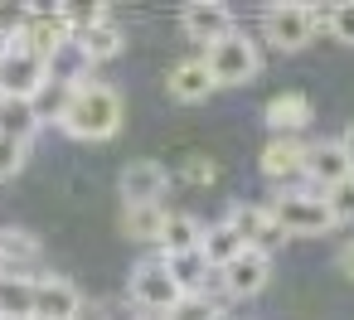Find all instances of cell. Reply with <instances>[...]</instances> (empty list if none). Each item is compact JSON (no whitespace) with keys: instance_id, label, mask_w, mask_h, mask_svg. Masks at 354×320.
<instances>
[{"instance_id":"cell-8","label":"cell","mask_w":354,"mask_h":320,"mask_svg":"<svg viewBox=\"0 0 354 320\" xmlns=\"http://www.w3.org/2000/svg\"><path fill=\"white\" fill-rule=\"evenodd\" d=\"M223 223H228V228L243 238V247L267 252V257H272V252L286 243V233L277 228V218H272V209H267V204H243V199H238V204L223 214Z\"/></svg>"},{"instance_id":"cell-26","label":"cell","mask_w":354,"mask_h":320,"mask_svg":"<svg viewBox=\"0 0 354 320\" xmlns=\"http://www.w3.org/2000/svg\"><path fill=\"white\" fill-rule=\"evenodd\" d=\"M320 30H330L339 44L354 49V0H349V6H335L330 15H320Z\"/></svg>"},{"instance_id":"cell-24","label":"cell","mask_w":354,"mask_h":320,"mask_svg":"<svg viewBox=\"0 0 354 320\" xmlns=\"http://www.w3.org/2000/svg\"><path fill=\"white\" fill-rule=\"evenodd\" d=\"M160 320H223V305H218L214 296H204V291H199V296H180Z\"/></svg>"},{"instance_id":"cell-25","label":"cell","mask_w":354,"mask_h":320,"mask_svg":"<svg viewBox=\"0 0 354 320\" xmlns=\"http://www.w3.org/2000/svg\"><path fill=\"white\" fill-rule=\"evenodd\" d=\"M325 209H330V223H354V175L325 189Z\"/></svg>"},{"instance_id":"cell-12","label":"cell","mask_w":354,"mask_h":320,"mask_svg":"<svg viewBox=\"0 0 354 320\" xmlns=\"http://www.w3.org/2000/svg\"><path fill=\"white\" fill-rule=\"evenodd\" d=\"M262 122H267V131H272V136H301V131L315 122V102H310L301 88H286V93L267 97Z\"/></svg>"},{"instance_id":"cell-22","label":"cell","mask_w":354,"mask_h":320,"mask_svg":"<svg viewBox=\"0 0 354 320\" xmlns=\"http://www.w3.org/2000/svg\"><path fill=\"white\" fill-rule=\"evenodd\" d=\"M199 252H204V262L218 272V267H228V262L243 252V238H238V233H233V228L218 218V223H209V228H204V238H199Z\"/></svg>"},{"instance_id":"cell-5","label":"cell","mask_w":354,"mask_h":320,"mask_svg":"<svg viewBox=\"0 0 354 320\" xmlns=\"http://www.w3.org/2000/svg\"><path fill=\"white\" fill-rule=\"evenodd\" d=\"M315 35H320V15H315L310 6H272V10L262 15V39H267L272 49H281V54L306 49Z\"/></svg>"},{"instance_id":"cell-4","label":"cell","mask_w":354,"mask_h":320,"mask_svg":"<svg viewBox=\"0 0 354 320\" xmlns=\"http://www.w3.org/2000/svg\"><path fill=\"white\" fill-rule=\"evenodd\" d=\"M127 296H131V305L141 310V315H165L185 291L170 281V272H165V262L160 257H141L136 267H131V276H127Z\"/></svg>"},{"instance_id":"cell-21","label":"cell","mask_w":354,"mask_h":320,"mask_svg":"<svg viewBox=\"0 0 354 320\" xmlns=\"http://www.w3.org/2000/svg\"><path fill=\"white\" fill-rule=\"evenodd\" d=\"M165 262V272H170V281L185 291V296H199L204 291V281H209V262H204V252L194 247V252H175V257H160Z\"/></svg>"},{"instance_id":"cell-31","label":"cell","mask_w":354,"mask_h":320,"mask_svg":"<svg viewBox=\"0 0 354 320\" xmlns=\"http://www.w3.org/2000/svg\"><path fill=\"white\" fill-rule=\"evenodd\" d=\"M6 49H10V39H6V35H0V59H6Z\"/></svg>"},{"instance_id":"cell-10","label":"cell","mask_w":354,"mask_h":320,"mask_svg":"<svg viewBox=\"0 0 354 320\" xmlns=\"http://www.w3.org/2000/svg\"><path fill=\"white\" fill-rule=\"evenodd\" d=\"M257 170L277 185V189H291V185H306V141L301 136H272L257 156Z\"/></svg>"},{"instance_id":"cell-23","label":"cell","mask_w":354,"mask_h":320,"mask_svg":"<svg viewBox=\"0 0 354 320\" xmlns=\"http://www.w3.org/2000/svg\"><path fill=\"white\" fill-rule=\"evenodd\" d=\"M30 296H35V276H15V272H0V320L30 315Z\"/></svg>"},{"instance_id":"cell-7","label":"cell","mask_w":354,"mask_h":320,"mask_svg":"<svg viewBox=\"0 0 354 320\" xmlns=\"http://www.w3.org/2000/svg\"><path fill=\"white\" fill-rule=\"evenodd\" d=\"M30 320H83V291L68 276L39 272L30 296Z\"/></svg>"},{"instance_id":"cell-27","label":"cell","mask_w":354,"mask_h":320,"mask_svg":"<svg viewBox=\"0 0 354 320\" xmlns=\"http://www.w3.org/2000/svg\"><path fill=\"white\" fill-rule=\"evenodd\" d=\"M25 160H30V146L0 136V180H15V175L25 170Z\"/></svg>"},{"instance_id":"cell-32","label":"cell","mask_w":354,"mask_h":320,"mask_svg":"<svg viewBox=\"0 0 354 320\" xmlns=\"http://www.w3.org/2000/svg\"><path fill=\"white\" fill-rule=\"evenodd\" d=\"M15 320H30V315H15Z\"/></svg>"},{"instance_id":"cell-6","label":"cell","mask_w":354,"mask_h":320,"mask_svg":"<svg viewBox=\"0 0 354 320\" xmlns=\"http://www.w3.org/2000/svg\"><path fill=\"white\" fill-rule=\"evenodd\" d=\"M49 88V64L20 44L6 49V59H0V97H20V102H35L39 93Z\"/></svg>"},{"instance_id":"cell-29","label":"cell","mask_w":354,"mask_h":320,"mask_svg":"<svg viewBox=\"0 0 354 320\" xmlns=\"http://www.w3.org/2000/svg\"><path fill=\"white\" fill-rule=\"evenodd\" d=\"M335 141H339V151H344V160H349V170H354V122H349V126H344Z\"/></svg>"},{"instance_id":"cell-9","label":"cell","mask_w":354,"mask_h":320,"mask_svg":"<svg viewBox=\"0 0 354 320\" xmlns=\"http://www.w3.org/2000/svg\"><path fill=\"white\" fill-rule=\"evenodd\" d=\"M15 44L30 49V54H39V59L49 64V54L68 44V20H64V10H59V6H25V25H20V39H15Z\"/></svg>"},{"instance_id":"cell-11","label":"cell","mask_w":354,"mask_h":320,"mask_svg":"<svg viewBox=\"0 0 354 320\" xmlns=\"http://www.w3.org/2000/svg\"><path fill=\"white\" fill-rule=\"evenodd\" d=\"M170 185H175V175H170L160 160H127V170H122V180H117L122 209H131V204H165Z\"/></svg>"},{"instance_id":"cell-3","label":"cell","mask_w":354,"mask_h":320,"mask_svg":"<svg viewBox=\"0 0 354 320\" xmlns=\"http://www.w3.org/2000/svg\"><path fill=\"white\" fill-rule=\"evenodd\" d=\"M267 209H272V218H277V228H281L286 238H320V233L335 228V223H330V209H325V194L310 189V185L277 189Z\"/></svg>"},{"instance_id":"cell-1","label":"cell","mask_w":354,"mask_h":320,"mask_svg":"<svg viewBox=\"0 0 354 320\" xmlns=\"http://www.w3.org/2000/svg\"><path fill=\"white\" fill-rule=\"evenodd\" d=\"M122 122H127L122 93L107 88V83H97V78L68 88L64 93V107L54 112V126L64 136H73V141H112L122 131Z\"/></svg>"},{"instance_id":"cell-30","label":"cell","mask_w":354,"mask_h":320,"mask_svg":"<svg viewBox=\"0 0 354 320\" xmlns=\"http://www.w3.org/2000/svg\"><path fill=\"white\" fill-rule=\"evenodd\" d=\"M339 272H344V276L354 281V238H349V243L339 247Z\"/></svg>"},{"instance_id":"cell-28","label":"cell","mask_w":354,"mask_h":320,"mask_svg":"<svg viewBox=\"0 0 354 320\" xmlns=\"http://www.w3.org/2000/svg\"><path fill=\"white\" fill-rule=\"evenodd\" d=\"M218 180V165L209 156H189L185 160V185H214Z\"/></svg>"},{"instance_id":"cell-17","label":"cell","mask_w":354,"mask_h":320,"mask_svg":"<svg viewBox=\"0 0 354 320\" xmlns=\"http://www.w3.org/2000/svg\"><path fill=\"white\" fill-rule=\"evenodd\" d=\"M165 93L175 97V102H204L209 93H214V78H209V68H204V59H180L170 73H165Z\"/></svg>"},{"instance_id":"cell-2","label":"cell","mask_w":354,"mask_h":320,"mask_svg":"<svg viewBox=\"0 0 354 320\" xmlns=\"http://www.w3.org/2000/svg\"><path fill=\"white\" fill-rule=\"evenodd\" d=\"M199 59H204L214 88H243V83H252L257 68H262V44H257L248 30H233V35H223L218 44H209Z\"/></svg>"},{"instance_id":"cell-18","label":"cell","mask_w":354,"mask_h":320,"mask_svg":"<svg viewBox=\"0 0 354 320\" xmlns=\"http://www.w3.org/2000/svg\"><path fill=\"white\" fill-rule=\"evenodd\" d=\"M39 112H35V102H20V97H0V136H10V141H20V146H30L35 136H39Z\"/></svg>"},{"instance_id":"cell-20","label":"cell","mask_w":354,"mask_h":320,"mask_svg":"<svg viewBox=\"0 0 354 320\" xmlns=\"http://www.w3.org/2000/svg\"><path fill=\"white\" fill-rule=\"evenodd\" d=\"M165 204H131L122 209V233L131 243H160V228H165Z\"/></svg>"},{"instance_id":"cell-15","label":"cell","mask_w":354,"mask_h":320,"mask_svg":"<svg viewBox=\"0 0 354 320\" xmlns=\"http://www.w3.org/2000/svg\"><path fill=\"white\" fill-rule=\"evenodd\" d=\"M44 257V243L30 233V228H0V272H15V276H39Z\"/></svg>"},{"instance_id":"cell-14","label":"cell","mask_w":354,"mask_h":320,"mask_svg":"<svg viewBox=\"0 0 354 320\" xmlns=\"http://www.w3.org/2000/svg\"><path fill=\"white\" fill-rule=\"evenodd\" d=\"M180 30H185V39L189 44H218L223 35H233L238 30V20H233V10L228 6H214V0H204V6H185V15H180Z\"/></svg>"},{"instance_id":"cell-16","label":"cell","mask_w":354,"mask_h":320,"mask_svg":"<svg viewBox=\"0 0 354 320\" xmlns=\"http://www.w3.org/2000/svg\"><path fill=\"white\" fill-rule=\"evenodd\" d=\"M344 175H354V170H349L339 141H310V146H306V185H310V189L325 194V189L339 185Z\"/></svg>"},{"instance_id":"cell-19","label":"cell","mask_w":354,"mask_h":320,"mask_svg":"<svg viewBox=\"0 0 354 320\" xmlns=\"http://www.w3.org/2000/svg\"><path fill=\"white\" fill-rule=\"evenodd\" d=\"M204 238V223L194 214H165V228H160V257H175V252H194Z\"/></svg>"},{"instance_id":"cell-33","label":"cell","mask_w":354,"mask_h":320,"mask_svg":"<svg viewBox=\"0 0 354 320\" xmlns=\"http://www.w3.org/2000/svg\"><path fill=\"white\" fill-rule=\"evenodd\" d=\"M141 320H156V315H141Z\"/></svg>"},{"instance_id":"cell-13","label":"cell","mask_w":354,"mask_h":320,"mask_svg":"<svg viewBox=\"0 0 354 320\" xmlns=\"http://www.w3.org/2000/svg\"><path fill=\"white\" fill-rule=\"evenodd\" d=\"M267 276H272V257H267V252L243 247L228 267H218V291L243 301V296H257V291L267 286Z\"/></svg>"}]
</instances>
